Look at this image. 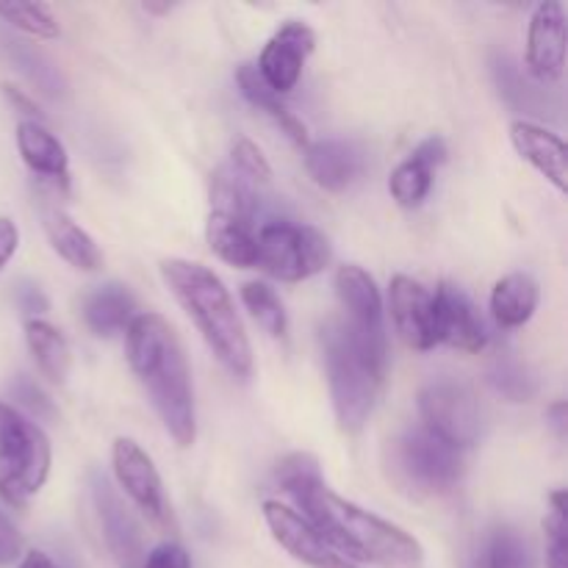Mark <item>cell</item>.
Returning a JSON list of instances; mask_svg holds the SVG:
<instances>
[{
  "label": "cell",
  "mask_w": 568,
  "mask_h": 568,
  "mask_svg": "<svg viewBox=\"0 0 568 568\" xmlns=\"http://www.w3.org/2000/svg\"><path fill=\"white\" fill-rule=\"evenodd\" d=\"M128 364L148 392L155 414L178 447H192L197 438L192 372L175 327L161 314H136L125 331Z\"/></svg>",
  "instance_id": "1"
},
{
  "label": "cell",
  "mask_w": 568,
  "mask_h": 568,
  "mask_svg": "<svg viewBox=\"0 0 568 568\" xmlns=\"http://www.w3.org/2000/svg\"><path fill=\"white\" fill-rule=\"evenodd\" d=\"M292 497L303 508V519L342 558L366 560L377 568H425V549L410 532L342 499L325 480L308 483Z\"/></svg>",
  "instance_id": "2"
},
{
  "label": "cell",
  "mask_w": 568,
  "mask_h": 568,
  "mask_svg": "<svg viewBox=\"0 0 568 568\" xmlns=\"http://www.w3.org/2000/svg\"><path fill=\"white\" fill-rule=\"evenodd\" d=\"M161 277L189 320L197 325L214 358L233 377L247 381L253 375V347L222 277L209 266L186 258L161 261Z\"/></svg>",
  "instance_id": "3"
},
{
  "label": "cell",
  "mask_w": 568,
  "mask_h": 568,
  "mask_svg": "<svg viewBox=\"0 0 568 568\" xmlns=\"http://www.w3.org/2000/svg\"><path fill=\"white\" fill-rule=\"evenodd\" d=\"M325 353L327 383H331L333 410L344 433H361L369 422L375 399L381 394L386 364L372 358L347 333L342 320H327L320 331Z\"/></svg>",
  "instance_id": "4"
},
{
  "label": "cell",
  "mask_w": 568,
  "mask_h": 568,
  "mask_svg": "<svg viewBox=\"0 0 568 568\" xmlns=\"http://www.w3.org/2000/svg\"><path fill=\"white\" fill-rule=\"evenodd\" d=\"M50 475V442L42 427L0 399V499L26 508Z\"/></svg>",
  "instance_id": "5"
},
{
  "label": "cell",
  "mask_w": 568,
  "mask_h": 568,
  "mask_svg": "<svg viewBox=\"0 0 568 568\" xmlns=\"http://www.w3.org/2000/svg\"><path fill=\"white\" fill-rule=\"evenodd\" d=\"M255 242H258L255 266L283 283L308 281L331 264V242L325 233L311 225L270 220L258 225Z\"/></svg>",
  "instance_id": "6"
},
{
  "label": "cell",
  "mask_w": 568,
  "mask_h": 568,
  "mask_svg": "<svg viewBox=\"0 0 568 568\" xmlns=\"http://www.w3.org/2000/svg\"><path fill=\"white\" fill-rule=\"evenodd\" d=\"M394 469L405 486L422 494H447L464 475V458L455 447L444 444L425 427L403 433L394 442Z\"/></svg>",
  "instance_id": "7"
},
{
  "label": "cell",
  "mask_w": 568,
  "mask_h": 568,
  "mask_svg": "<svg viewBox=\"0 0 568 568\" xmlns=\"http://www.w3.org/2000/svg\"><path fill=\"white\" fill-rule=\"evenodd\" d=\"M419 414L425 422V430L442 438L444 444L460 449H469L480 442L483 414L475 392L464 383L436 381L427 383L419 392Z\"/></svg>",
  "instance_id": "8"
},
{
  "label": "cell",
  "mask_w": 568,
  "mask_h": 568,
  "mask_svg": "<svg viewBox=\"0 0 568 568\" xmlns=\"http://www.w3.org/2000/svg\"><path fill=\"white\" fill-rule=\"evenodd\" d=\"M342 303V325L349 336L366 349L375 361L388 366V336L386 320H383V297L377 283L366 270L355 264L338 266L336 281H333Z\"/></svg>",
  "instance_id": "9"
},
{
  "label": "cell",
  "mask_w": 568,
  "mask_h": 568,
  "mask_svg": "<svg viewBox=\"0 0 568 568\" xmlns=\"http://www.w3.org/2000/svg\"><path fill=\"white\" fill-rule=\"evenodd\" d=\"M111 466L122 491L131 497V503L142 510L144 519L161 532H175V516L166 503L164 483L153 458L139 447L133 438H116L111 447Z\"/></svg>",
  "instance_id": "10"
},
{
  "label": "cell",
  "mask_w": 568,
  "mask_h": 568,
  "mask_svg": "<svg viewBox=\"0 0 568 568\" xmlns=\"http://www.w3.org/2000/svg\"><path fill=\"white\" fill-rule=\"evenodd\" d=\"M89 488H92L94 510H98L100 530H103L109 552L114 555V560L122 568H142V530H139L136 519H133V514L128 510V505L122 503L116 488L111 486V480L100 469L89 471Z\"/></svg>",
  "instance_id": "11"
},
{
  "label": "cell",
  "mask_w": 568,
  "mask_h": 568,
  "mask_svg": "<svg viewBox=\"0 0 568 568\" xmlns=\"http://www.w3.org/2000/svg\"><path fill=\"white\" fill-rule=\"evenodd\" d=\"M316 33L308 22L303 20H286L270 42L261 50V59L255 64L261 81L272 89L275 94H286L297 87L300 75H303L305 59L314 53Z\"/></svg>",
  "instance_id": "12"
},
{
  "label": "cell",
  "mask_w": 568,
  "mask_h": 568,
  "mask_svg": "<svg viewBox=\"0 0 568 568\" xmlns=\"http://www.w3.org/2000/svg\"><path fill=\"white\" fill-rule=\"evenodd\" d=\"M388 308H392L394 331L410 349L436 347V300L425 283L408 275H394L388 286Z\"/></svg>",
  "instance_id": "13"
},
{
  "label": "cell",
  "mask_w": 568,
  "mask_h": 568,
  "mask_svg": "<svg viewBox=\"0 0 568 568\" xmlns=\"http://www.w3.org/2000/svg\"><path fill=\"white\" fill-rule=\"evenodd\" d=\"M264 521L270 527L272 538L292 555L294 560L305 564L308 568H358L349 564L347 558L327 547L320 538V532L288 505L277 503V499H266L264 503Z\"/></svg>",
  "instance_id": "14"
},
{
  "label": "cell",
  "mask_w": 568,
  "mask_h": 568,
  "mask_svg": "<svg viewBox=\"0 0 568 568\" xmlns=\"http://www.w3.org/2000/svg\"><path fill=\"white\" fill-rule=\"evenodd\" d=\"M566 67V11L564 6L549 0L541 3L530 17L527 28V72L532 81H560Z\"/></svg>",
  "instance_id": "15"
},
{
  "label": "cell",
  "mask_w": 568,
  "mask_h": 568,
  "mask_svg": "<svg viewBox=\"0 0 568 568\" xmlns=\"http://www.w3.org/2000/svg\"><path fill=\"white\" fill-rule=\"evenodd\" d=\"M433 300H436V342L464 353H480L488 336L471 300L453 283H442L433 292Z\"/></svg>",
  "instance_id": "16"
},
{
  "label": "cell",
  "mask_w": 568,
  "mask_h": 568,
  "mask_svg": "<svg viewBox=\"0 0 568 568\" xmlns=\"http://www.w3.org/2000/svg\"><path fill=\"white\" fill-rule=\"evenodd\" d=\"M366 155L361 144L349 139H322L305 150V170L325 192H344L361 178Z\"/></svg>",
  "instance_id": "17"
},
{
  "label": "cell",
  "mask_w": 568,
  "mask_h": 568,
  "mask_svg": "<svg viewBox=\"0 0 568 568\" xmlns=\"http://www.w3.org/2000/svg\"><path fill=\"white\" fill-rule=\"evenodd\" d=\"M510 142H514L516 153L541 172L560 194L568 192V161H566V142L558 133L547 131V128L536 125L530 120H516L510 125Z\"/></svg>",
  "instance_id": "18"
},
{
  "label": "cell",
  "mask_w": 568,
  "mask_h": 568,
  "mask_svg": "<svg viewBox=\"0 0 568 568\" xmlns=\"http://www.w3.org/2000/svg\"><path fill=\"white\" fill-rule=\"evenodd\" d=\"M17 148H20L22 161L31 166V172L67 189V181H70V159H67L64 144L42 122L22 120L17 125Z\"/></svg>",
  "instance_id": "19"
},
{
  "label": "cell",
  "mask_w": 568,
  "mask_h": 568,
  "mask_svg": "<svg viewBox=\"0 0 568 568\" xmlns=\"http://www.w3.org/2000/svg\"><path fill=\"white\" fill-rule=\"evenodd\" d=\"M133 316H136V300L128 292V286L116 281L103 283L83 300V322L100 338L128 331Z\"/></svg>",
  "instance_id": "20"
},
{
  "label": "cell",
  "mask_w": 568,
  "mask_h": 568,
  "mask_svg": "<svg viewBox=\"0 0 568 568\" xmlns=\"http://www.w3.org/2000/svg\"><path fill=\"white\" fill-rule=\"evenodd\" d=\"M44 231H48V239L55 253L70 266L81 272H98L103 266V253L94 244V239L81 225H75L72 216L61 211L59 205L44 209Z\"/></svg>",
  "instance_id": "21"
},
{
  "label": "cell",
  "mask_w": 568,
  "mask_h": 568,
  "mask_svg": "<svg viewBox=\"0 0 568 568\" xmlns=\"http://www.w3.org/2000/svg\"><path fill=\"white\" fill-rule=\"evenodd\" d=\"M258 227L247 225L239 216L225 214V211H211L209 225H205V239L211 250L220 255L225 264L250 270L258 261V242H255Z\"/></svg>",
  "instance_id": "22"
},
{
  "label": "cell",
  "mask_w": 568,
  "mask_h": 568,
  "mask_svg": "<svg viewBox=\"0 0 568 568\" xmlns=\"http://www.w3.org/2000/svg\"><path fill=\"white\" fill-rule=\"evenodd\" d=\"M538 300H541L538 283L525 272H514L494 283L491 314L499 327H521L532 320Z\"/></svg>",
  "instance_id": "23"
},
{
  "label": "cell",
  "mask_w": 568,
  "mask_h": 568,
  "mask_svg": "<svg viewBox=\"0 0 568 568\" xmlns=\"http://www.w3.org/2000/svg\"><path fill=\"white\" fill-rule=\"evenodd\" d=\"M236 83H239V89H242L244 98H247V103H253L255 109L264 111V114L270 116V120L275 122V125L281 128V131L286 133V136L292 139L294 144H300V148H305V144H308V133H305V125L297 120V114H292V109L283 103L281 94H275L270 87H266L264 81H261L255 64L239 67Z\"/></svg>",
  "instance_id": "24"
},
{
  "label": "cell",
  "mask_w": 568,
  "mask_h": 568,
  "mask_svg": "<svg viewBox=\"0 0 568 568\" xmlns=\"http://www.w3.org/2000/svg\"><path fill=\"white\" fill-rule=\"evenodd\" d=\"M26 342L39 372L53 383H67L72 369V349L64 333L44 320L26 322Z\"/></svg>",
  "instance_id": "25"
},
{
  "label": "cell",
  "mask_w": 568,
  "mask_h": 568,
  "mask_svg": "<svg viewBox=\"0 0 568 568\" xmlns=\"http://www.w3.org/2000/svg\"><path fill=\"white\" fill-rule=\"evenodd\" d=\"M0 48L3 55L48 98H64L67 94V78L64 72L55 67V61L50 55H44L42 50L33 48V44L22 42V39L3 37L0 39Z\"/></svg>",
  "instance_id": "26"
},
{
  "label": "cell",
  "mask_w": 568,
  "mask_h": 568,
  "mask_svg": "<svg viewBox=\"0 0 568 568\" xmlns=\"http://www.w3.org/2000/svg\"><path fill=\"white\" fill-rule=\"evenodd\" d=\"M494 78H497V87L499 92H503V98L508 100L514 109L538 116H547L549 109H552L544 83L525 75L521 67L516 64L510 55H497V59H494Z\"/></svg>",
  "instance_id": "27"
},
{
  "label": "cell",
  "mask_w": 568,
  "mask_h": 568,
  "mask_svg": "<svg viewBox=\"0 0 568 568\" xmlns=\"http://www.w3.org/2000/svg\"><path fill=\"white\" fill-rule=\"evenodd\" d=\"M477 564L483 568H536L532 549L527 538L516 527H497L488 536L486 547L477 552Z\"/></svg>",
  "instance_id": "28"
},
{
  "label": "cell",
  "mask_w": 568,
  "mask_h": 568,
  "mask_svg": "<svg viewBox=\"0 0 568 568\" xmlns=\"http://www.w3.org/2000/svg\"><path fill=\"white\" fill-rule=\"evenodd\" d=\"M433 172L436 170H430L425 161L408 155V159L392 172V178H388V192H392V197L397 200L403 209H416V205L425 203V197L430 194Z\"/></svg>",
  "instance_id": "29"
},
{
  "label": "cell",
  "mask_w": 568,
  "mask_h": 568,
  "mask_svg": "<svg viewBox=\"0 0 568 568\" xmlns=\"http://www.w3.org/2000/svg\"><path fill=\"white\" fill-rule=\"evenodd\" d=\"M488 383L508 403H530L538 392V377L516 358H499L488 369Z\"/></svg>",
  "instance_id": "30"
},
{
  "label": "cell",
  "mask_w": 568,
  "mask_h": 568,
  "mask_svg": "<svg viewBox=\"0 0 568 568\" xmlns=\"http://www.w3.org/2000/svg\"><path fill=\"white\" fill-rule=\"evenodd\" d=\"M242 303L247 305V311L253 314V320L258 322L261 327H264L270 336L281 338L286 336V311H283V303L281 297H277L275 292H272L266 283H258V281H250L242 286Z\"/></svg>",
  "instance_id": "31"
},
{
  "label": "cell",
  "mask_w": 568,
  "mask_h": 568,
  "mask_svg": "<svg viewBox=\"0 0 568 568\" xmlns=\"http://www.w3.org/2000/svg\"><path fill=\"white\" fill-rule=\"evenodd\" d=\"M0 20L37 39L59 37V22L42 3H0Z\"/></svg>",
  "instance_id": "32"
},
{
  "label": "cell",
  "mask_w": 568,
  "mask_h": 568,
  "mask_svg": "<svg viewBox=\"0 0 568 568\" xmlns=\"http://www.w3.org/2000/svg\"><path fill=\"white\" fill-rule=\"evenodd\" d=\"M549 516L544 519L547 532V568H568V519H566V488L549 494Z\"/></svg>",
  "instance_id": "33"
},
{
  "label": "cell",
  "mask_w": 568,
  "mask_h": 568,
  "mask_svg": "<svg viewBox=\"0 0 568 568\" xmlns=\"http://www.w3.org/2000/svg\"><path fill=\"white\" fill-rule=\"evenodd\" d=\"M275 477H277V483H281L283 491L294 494L297 488L308 486V483L322 480L320 460H316L314 455H308V453H294V455H288V458H283L281 464H277Z\"/></svg>",
  "instance_id": "34"
},
{
  "label": "cell",
  "mask_w": 568,
  "mask_h": 568,
  "mask_svg": "<svg viewBox=\"0 0 568 568\" xmlns=\"http://www.w3.org/2000/svg\"><path fill=\"white\" fill-rule=\"evenodd\" d=\"M11 397H14V403L20 405L22 410H28V414H31L37 422H53L55 419L53 403H50L48 394H44L42 388L31 381V377L17 375L14 383H11Z\"/></svg>",
  "instance_id": "35"
},
{
  "label": "cell",
  "mask_w": 568,
  "mask_h": 568,
  "mask_svg": "<svg viewBox=\"0 0 568 568\" xmlns=\"http://www.w3.org/2000/svg\"><path fill=\"white\" fill-rule=\"evenodd\" d=\"M231 166H236L239 172H244L247 178H253V181L258 183H270L272 178V166L270 161L264 159V153H261L258 148H255L250 139H236L231 148Z\"/></svg>",
  "instance_id": "36"
},
{
  "label": "cell",
  "mask_w": 568,
  "mask_h": 568,
  "mask_svg": "<svg viewBox=\"0 0 568 568\" xmlns=\"http://www.w3.org/2000/svg\"><path fill=\"white\" fill-rule=\"evenodd\" d=\"M14 303L28 320H39L50 308V300L33 281H20L14 286Z\"/></svg>",
  "instance_id": "37"
},
{
  "label": "cell",
  "mask_w": 568,
  "mask_h": 568,
  "mask_svg": "<svg viewBox=\"0 0 568 568\" xmlns=\"http://www.w3.org/2000/svg\"><path fill=\"white\" fill-rule=\"evenodd\" d=\"M142 568H192V558L178 544H161L153 552L144 555Z\"/></svg>",
  "instance_id": "38"
},
{
  "label": "cell",
  "mask_w": 568,
  "mask_h": 568,
  "mask_svg": "<svg viewBox=\"0 0 568 568\" xmlns=\"http://www.w3.org/2000/svg\"><path fill=\"white\" fill-rule=\"evenodd\" d=\"M22 552V538L9 516L0 510V566H11Z\"/></svg>",
  "instance_id": "39"
},
{
  "label": "cell",
  "mask_w": 568,
  "mask_h": 568,
  "mask_svg": "<svg viewBox=\"0 0 568 568\" xmlns=\"http://www.w3.org/2000/svg\"><path fill=\"white\" fill-rule=\"evenodd\" d=\"M410 155H414V159H419V161H425L430 170H438V166L447 161V142H444L442 136H427L425 142L416 144V150Z\"/></svg>",
  "instance_id": "40"
},
{
  "label": "cell",
  "mask_w": 568,
  "mask_h": 568,
  "mask_svg": "<svg viewBox=\"0 0 568 568\" xmlns=\"http://www.w3.org/2000/svg\"><path fill=\"white\" fill-rule=\"evenodd\" d=\"M20 247V231L9 216H0V270L11 261V255Z\"/></svg>",
  "instance_id": "41"
},
{
  "label": "cell",
  "mask_w": 568,
  "mask_h": 568,
  "mask_svg": "<svg viewBox=\"0 0 568 568\" xmlns=\"http://www.w3.org/2000/svg\"><path fill=\"white\" fill-rule=\"evenodd\" d=\"M3 94L9 98V103L14 105V111H20V114L28 116V122H42V114H39L37 103H33L31 98H28L22 89H14L11 83H6L3 87Z\"/></svg>",
  "instance_id": "42"
},
{
  "label": "cell",
  "mask_w": 568,
  "mask_h": 568,
  "mask_svg": "<svg viewBox=\"0 0 568 568\" xmlns=\"http://www.w3.org/2000/svg\"><path fill=\"white\" fill-rule=\"evenodd\" d=\"M547 422H549V427L558 433V438L566 436V403H564V399H560V403H555V405H549Z\"/></svg>",
  "instance_id": "43"
},
{
  "label": "cell",
  "mask_w": 568,
  "mask_h": 568,
  "mask_svg": "<svg viewBox=\"0 0 568 568\" xmlns=\"http://www.w3.org/2000/svg\"><path fill=\"white\" fill-rule=\"evenodd\" d=\"M20 568H59V566H55L44 552H28L26 558H22Z\"/></svg>",
  "instance_id": "44"
},
{
  "label": "cell",
  "mask_w": 568,
  "mask_h": 568,
  "mask_svg": "<svg viewBox=\"0 0 568 568\" xmlns=\"http://www.w3.org/2000/svg\"><path fill=\"white\" fill-rule=\"evenodd\" d=\"M144 11H150V14H166V11H172V6H159V3H144Z\"/></svg>",
  "instance_id": "45"
},
{
  "label": "cell",
  "mask_w": 568,
  "mask_h": 568,
  "mask_svg": "<svg viewBox=\"0 0 568 568\" xmlns=\"http://www.w3.org/2000/svg\"><path fill=\"white\" fill-rule=\"evenodd\" d=\"M471 568H483L480 564H477V560H471Z\"/></svg>",
  "instance_id": "46"
}]
</instances>
